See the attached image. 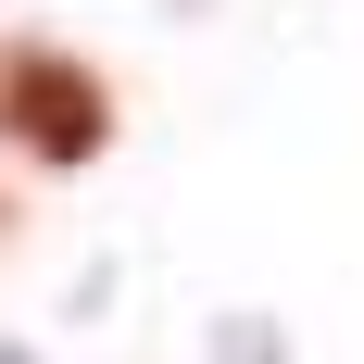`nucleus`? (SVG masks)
Returning a JSON list of instances; mask_svg holds the SVG:
<instances>
[{
  "instance_id": "nucleus-1",
  "label": "nucleus",
  "mask_w": 364,
  "mask_h": 364,
  "mask_svg": "<svg viewBox=\"0 0 364 364\" xmlns=\"http://www.w3.org/2000/svg\"><path fill=\"white\" fill-rule=\"evenodd\" d=\"M0 139H26L38 164H88L113 139V88L63 50H13L0 63Z\"/></svg>"
}]
</instances>
